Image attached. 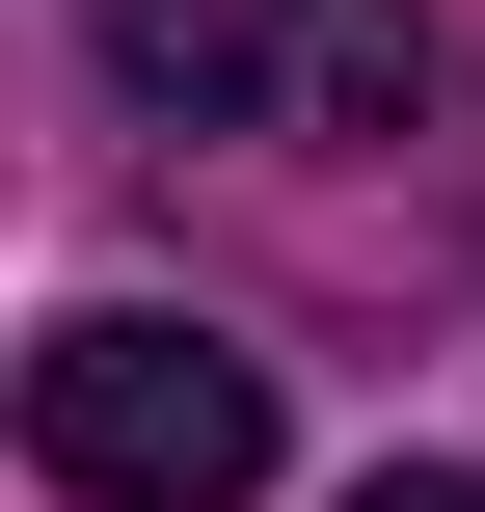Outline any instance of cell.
<instances>
[{
    "instance_id": "cell-4",
    "label": "cell",
    "mask_w": 485,
    "mask_h": 512,
    "mask_svg": "<svg viewBox=\"0 0 485 512\" xmlns=\"http://www.w3.org/2000/svg\"><path fill=\"white\" fill-rule=\"evenodd\" d=\"M351 512H485V486H459V459H378V486H351Z\"/></svg>"
},
{
    "instance_id": "cell-2",
    "label": "cell",
    "mask_w": 485,
    "mask_h": 512,
    "mask_svg": "<svg viewBox=\"0 0 485 512\" xmlns=\"http://www.w3.org/2000/svg\"><path fill=\"white\" fill-rule=\"evenodd\" d=\"M297 54H324V0H108V81H135L162 135H243V108H297Z\"/></svg>"
},
{
    "instance_id": "cell-3",
    "label": "cell",
    "mask_w": 485,
    "mask_h": 512,
    "mask_svg": "<svg viewBox=\"0 0 485 512\" xmlns=\"http://www.w3.org/2000/svg\"><path fill=\"white\" fill-rule=\"evenodd\" d=\"M297 108H324V135H405V108H432V0H324Z\"/></svg>"
},
{
    "instance_id": "cell-1",
    "label": "cell",
    "mask_w": 485,
    "mask_h": 512,
    "mask_svg": "<svg viewBox=\"0 0 485 512\" xmlns=\"http://www.w3.org/2000/svg\"><path fill=\"white\" fill-rule=\"evenodd\" d=\"M27 459L81 512H243L270 486V351H216V324H162V297H81V324L27 351Z\"/></svg>"
}]
</instances>
